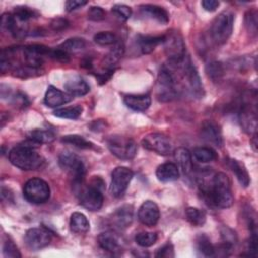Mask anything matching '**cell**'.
I'll list each match as a JSON object with an SVG mask.
<instances>
[{"label":"cell","mask_w":258,"mask_h":258,"mask_svg":"<svg viewBox=\"0 0 258 258\" xmlns=\"http://www.w3.org/2000/svg\"><path fill=\"white\" fill-rule=\"evenodd\" d=\"M9 161L22 170H37L44 164V158L33 146L24 142L13 147L8 154Z\"/></svg>","instance_id":"cell-2"},{"label":"cell","mask_w":258,"mask_h":258,"mask_svg":"<svg viewBox=\"0 0 258 258\" xmlns=\"http://www.w3.org/2000/svg\"><path fill=\"white\" fill-rule=\"evenodd\" d=\"M196 246L198 251L206 257H213L215 254V246L211 243L208 236L200 234L196 239Z\"/></svg>","instance_id":"cell-33"},{"label":"cell","mask_w":258,"mask_h":258,"mask_svg":"<svg viewBox=\"0 0 258 258\" xmlns=\"http://www.w3.org/2000/svg\"><path fill=\"white\" fill-rule=\"evenodd\" d=\"M206 73L213 82H218L223 78L225 71L222 62L211 61L206 66Z\"/></svg>","instance_id":"cell-36"},{"label":"cell","mask_w":258,"mask_h":258,"mask_svg":"<svg viewBox=\"0 0 258 258\" xmlns=\"http://www.w3.org/2000/svg\"><path fill=\"white\" fill-rule=\"evenodd\" d=\"M245 27L248 32L252 35L257 34L258 28V18H257V11L256 9L248 10L245 14Z\"/></svg>","instance_id":"cell-40"},{"label":"cell","mask_w":258,"mask_h":258,"mask_svg":"<svg viewBox=\"0 0 258 258\" xmlns=\"http://www.w3.org/2000/svg\"><path fill=\"white\" fill-rule=\"evenodd\" d=\"M191 156H194V158L199 162L207 163L215 160L217 158V153L211 147L201 146V147H196L194 149Z\"/></svg>","instance_id":"cell-31"},{"label":"cell","mask_w":258,"mask_h":258,"mask_svg":"<svg viewBox=\"0 0 258 258\" xmlns=\"http://www.w3.org/2000/svg\"><path fill=\"white\" fill-rule=\"evenodd\" d=\"M172 66L178 68V70L181 71L182 78L184 79V82L186 83L188 90L191 92V94L197 98H202L204 96V87L201 78L190 58L186 55L181 62Z\"/></svg>","instance_id":"cell-10"},{"label":"cell","mask_w":258,"mask_h":258,"mask_svg":"<svg viewBox=\"0 0 258 258\" xmlns=\"http://www.w3.org/2000/svg\"><path fill=\"white\" fill-rule=\"evenodd\" d=\"M174 159L183 174L188 175L192 171V158L191 153L185 147H178L174 150Z\"/></svg>","instance_id":"cell-24"},{"label":"cell","mask_w":258,"mask_h":258,"mask_svg":"<svg viewBox=\"0 0 258 258\" xmlns=\"http://www.w3.org/2000/svg\"><path fill=\"white\" fill-rule=\"evenodd\" d=\"M234 25V14L223 11L215 17L211 24L210 34L216 44H224L232 34Z\"/></svg>","instance_id":"cell-4"},{"label":"cell","mask_w":258,"mask_h":258,"mask_svg":"<svg viewBox=\"0 0 258 258\" xmlns=\"http://www.w3.org/2000/svg\"><path fill=\"white\" fill-rule=\"evenodd\" d=\"M104 180L100 176H94L89 185L81 188L79 192L80 204L92 212L100 210L104 203Z\"/></svg>","instance_id":"cell-3"},{"label":"cell","mask_w":258,"mask_h":258,"mask_svg":"<svg viewBox=\"0 0 258 258\" xmlns=\"http://www.w3.org/2000/svg\"><path fill=\"white\" fill-rule=\"evenodd\" d=\"M88 18L92 21H101L105 18V11L99 6H91L88 10Z\"/></svg>","instance_id":"cell-44"},{"label":"cell","mask_w":258,"mask_h":258,"mask_svg":"<svg viewBox=\"0 0 258 258\" xmlns=\"http://www.w3.org/2000/svg\"><path fill=\"white\" fill-rule=\"evenodd\" d=\"M87 3H88L87 1H82V0H69L66 2L64 6H66V10L68 12H71L85 6Z\"/></svg>","instance_id":"cell-49"},{"label":"cell","mask_w":258,"mask_h":258,"mask_svg":"<svg viewBox=\"0 0 258 258\" xmlns=\"http://www.w3.org/2000/svg\"><path fill=\"white\" fill-rule=\"evenodd\" d=\"M82 112H83V107L80 105H76V106H70V107L56 109L53 112V115L58 118L74 120V119L79 118L81 116Z\"/></svg>","instance_id":"cell-35"},{"label":"cell","mask_w":258,"mask_h":258,"mask_svg":"<svg viewBox=\"0 0 258 258\" xmlns=\"http://www.w3.org/2000/svg\"><path fill=\"white\" fill-rule=\"evenodd\" d=\"M54 138L55 134L50 129H35L28 133V140L34 142L36 145L50 143Z\"/></svg>","instance_id":"cell-28"},{"label":"cell","mask_w":258,"mask_h":258,"mask_svg":"<svg viewBox=\"0 0 258 258\" xmlns=\"http://www.w3.org/2000/svg\"><path fill=\"white\" fill-rule=\"evenodd\" d=\"M242 128L249 134H255L257 130V111L255 105L244 104L239 113Z\"/></svg>","instance_id":"cell-15"},{"label":"cell","mask_w":258,"mask_h":258,"mask_svg":"<svg viewBox=\"0 0 258 258\" xmlns=\"http://www.w3.org/2000/svg\"><path fill=\"white\" fill-rule=\"evenodd\" d=\"M162 44L169 63L177 64L186 56L185 44L179 32L173 30L167 31V33L164 35V41Z\"/></svg>","instance_id":"cell-6"},{"label":"cell","mask_w":258,"mask_h":258,"mask_svg":"<svg viewBox=\"0 0 258 258\" xmlns=\"http://www.w3.org/2000/svg\"><path fill=\"white\" fill-rule=\"evenodd\" d=\"M63 86L67 93L73 97L84 96L90 91V86L88 85V83L79 76H75L69 79Z\"/></svg>","instance_id":"cell-22"},{"label":"cell","mask_w":258,"mask_h":258,"mask_svg":"<svg viewBox=\"0 0 258 258\" xmlns=\"http://www.w3.org/2000/svg\"><path fill=\"white\" fill-rule=\"evenodd\" d=\"M220 5V2L219 1H216V0H203L202 1V6L205 10L207 11H215Z\"/></svg>","instance_id":"cell-50"},{"label":"cell","mask_w":258,"mask_h":258,"mask_svg":"<svg viewBox=\"0 0 258 258\" xmlns=\"http://www.w3.org/2000/svg\"><path fill=\"white\" fill-rule=\"evenodd\" d=\"M257 134L255 133V134H253V137H252V147H253V149H254V151H256L257 150Z\"/></svg>","instance_id":"cell-51"},{"label":"cell","mask_w":258,"mask_h":258,"mask_svg":"<svg viewBox=\"0 0 258 258\" xmlns=\"http://www.w3.org/2000/svg\"><path fill=\"white\" fill-rule=\"evenodd\" d=\"M70 228L71 231L76 234H85L90 229V223L84 214L75 212L71 215Z\"/></svg>","instance_id":"cell-27"},{"label":"cell","mask_w":258,"mask_h":258,"mask_svg":"<svg viewBox=\"0 0 258 258\" xmlns=\"http://www.w3.org/2000/svg\"><path fill=\"white\" fill-rule=\"evenodd\" d=\"M94 41L102 46L116 44L119 40L115 33L111 31H100L94 35Z\"/></svg>","instance_id":"cell-37"},{"label":"cell","mask_w":258,"mask_h":258,"mask_svg":"<svg viewBox=\"0 0 258 258\" xmlns=\"http://www.w3.org/2000/svg\"><path fill=\"white\" fill-rule=\"evenodd\" d=\"M185 217L191 225L197 227L203 226L207 219L205 212L195 207H188L185 209Z\"/></svg>","instance_id":"cell-34"},{"label":"cell","mask_w":258,"mask_h":258,"mask_svg":"<svg viewBox=\"0 0 258 258\" xmlns=\"http://www.w3.org/2000/svg\"><path fill=\"white\" fill-rule=\"evenodd\" d=\"M133 171L125 166H118L112 171L110 191L113 197L121 198L127 190L133 177Z\"/></svg>","instance_id":"cell-11"},{"label":"cell","mask_w":258,"mask_h":258,"mask_svg":"<svg viewBox=\"0 0 258 258\" xmlns=\"http://www.w3.org/2000/svg\"><path fill=\"white\" fill-rule=\"evenodd\" d=\"M124 54V45L118 41L114 48L104 58V70H114V66Z\"/></svg>","instance_id":"cell-29"},{"label":"cell","mask_w":258,"mask_h":258,"mask_svg":"<svg viewBox=\"0 0 258 258\" xmlns=\"http://www.w3.org/2000/svg\"><path fill=\"white\" fill-rule=\"evenodd\" d=\"M99 246L108 252L117 253L120 251V240L112 232H104L98 236Z\"/></svg>","instance_id":"cell-25"},{"label":"cell","mask_w":258,"mask_h":258,"mask_svg":"<svg viewBox=\"0 0 258 258\" xmlns=\"http://www.w3.org/2000/svg\"><path fill=\"white\" fill-rule=\"evenodd\" d=\"M133 221V207L124 205L118 208L111 217V222L119 229H125L131 225Z\"/></svg>","instance_id":"cell-18"},{"label":"cell","mask_w":258,"mask_h":258,"mask_svg":"<svg viewBox=\"0 0 258 258\" xmlns=\"http://www.w3.org/2000/svg\"><path fill=\"white\" fill-rule=\"evenodd\" d=\"M49 57L59 61V62H68L70 60V54H68L67 52L60 50L59 48H54V49H51L50 50V53H49Z\"/></svg>","instance_id":"cell-46"},{"label":"cell","mask_w":258,"mask_h":258,"mask_svg":"<svg viewBox=\"0 0 258 258\" xmlns=\"http://www.w3.org/2000/svg\"><path fill=\"white\" fill-rule=\"evenodd\" d=\"M112 11L121 19L127 20L132 15V9L131 7L125 5V4H115L112 7Z\"/></svg>","instance_id":"cell-43"},{"label":"cell","mask_w":258,"mask_h":258,"mask_svg":"<svg viewBox=\"0 0 258 258\" xmlns=\"http://www.w3.org/2000/svg\"><path fill=\"white\" fill-rule=\"evenodd\" d=\"M70 25V22L64 18H54L50 22V27L54 31H61Z\"/></svg>","instance_id":"cell-47"},{"label":"cell","mask_w":258,"mask_h":258,"mask_svg":"<svg viewBox=\"0 0 258 258\" xmlns=\"http://www.w3.org/2000/svg\"><path fill=\"white\" fill-rule=\"evenodd\" d=\"M9 99H11V101H12V103H13L14 105L20 106V107H22V108L25 107V106H27V105L29 104L27 98H26L23 94H21V93H17L16 95H11Z\"/></svg>","instance_id":"cell-48"},{"label":"cell","mask_w":258,"mask_h":258,"mask_svg":"<svg viewBox=\"0 0 258 258\" xmlns=\"http://www.w3.org/2000/svg\"><path fill=\"white\" fill-rule=\"evenodd\" d=\"M73 96L68 93H63L54 86H49L44 95V104L50 108L59 107L73 100Z\"/></svg>","instance_id":"cell-17"},{"label":"cell","mask_w":258,"mask_h":258,"mask_svg":"<svg viewBox=\"0 0 258 258\" xmlns=\"http://www.w3.org/2000/svg\"><path fill=\"white\" fill-rule=\"evenodd\" d=\"M155 257H159V258L174 257V249H173L172 244L167 243L164 246H162L161 248H159L157 250V252L155 253Z\"/></svg>","instance_id":"cell-45"},{"label":"cell","mask_w":258,"mask_h":258,"mask_svg":"<svg viewBox=\"0 0 258 258\" xmlns=\"http://www.w3.org/2000/svg\"><path fill=\"white\" fill-rule=\"evenodd\" d=\"M156 96L160 102L172 101L177 96L175 77L170 68H161L157 78Z\"/></svg>","instance_id":"cell-7"},{"label":"cell","mask_w":258,"mask_h":258,"mask_svg":"<svg viewBox=\"0 0 258 258\" xmlns=\"http://www.w3.org/2000/svg\"><path fill=\"white\" fill-rule=\"evenodd\" d=\"M160 217L158 206L153 201H145L138 210V220L147 227H153L157 224Z\"/></svg>","instance_id":"cell-14"},{"label":"cell","mask_w":258,"mask_h":258,"mask_svg":"<svg viewBox=\"0 0 258 258\" xmlns=\"http://www.w3.org/2000/svg\"><path fill=\"white\" fill-rule=\"evenodd\" d=\"M201 191L216 207L221 209L230 208L234 203L229 177L224 172L215 173L210 179L204 176L198 179Z\"/></svg>","instance_id":"cell-1"},{"label":"cell","mask_w":258,"mask_h":258,"mask_svg":"<svg viewBox=\"0 0 258 258\" xmlns=\"http://www.w3.org/2000/svg\"><path fill=\"white\" fill-rule=\"evenodd\" d=\"M60 141L64 144H70L82 149H92L95 147L92 142H90L83 136L77 135V134H70V135L62 136Z\"/></svg>","instance_id":"cell-32"},{"label":"cell","mask_w":258,"mask_h":258,"mask_svg":"<svg viewBox=\"0 0 258 258\" xmlns=\"http://www.w3.org/2000/svg\"><path fill=\"white\" fill-rule=\"evenodd\" d=\"M107 145L113 155L124 160L132 159L137 151V145L133 139L118 134L111 135L107 139Z\"/></svg>","instance_id":"cell-8"},{"label":"cell","mask_w":258,"mask_h":258,"mask_svg":"<svg viewBox=\"0 0 258 258\" xmlns=\"http://www.w3.org/2000/svg\"><path fill=\"white\" fill-rule=\"evenodd\" d=\"M2 253L5 258H20L21 254L14 244V242L10 239V237H6L2 247Z\"/></svg>","instance_id":"cell-41"},{"label":"cell","mask_w":258,"mask_h":258,"mask_svg":"<svg viewBox=\"0 0 258 258\" xmlns=\"http://www.w3.org/2000/svg\"><path fill=\"white\" fill-rule=\"evenodd\" d=\"M164 41V35H142L139 34L136 37V43L142 54L151 53L156 46L162 44Z\"/></svg>","instance_id":"cell-19"},{"label":"cell","mask_w":258,"mask_h":258,"mask_svg":"<svg viewBox=\"0 0 258 258\" xmlns=\"http://www.w3.org/2000/svg\"><path fill=\"white\" fill-rule=\"evenodd\" d=\"M58 165L63 171L70 174L75 186L83 184L86 167L82 159L77 154L70 151L61 152L58 156Z\"/></svg>","instance_id":"cell-5"},{"label":"cell","mask_w":258,"mask_h":258,"mask_svg":"<svg viewBox=\"0 0 258 258\" xmlns=\"http://www.w3.org/2000/svg\"><path fill=\"white\" fill-rule=\"evenodd\" d=\"M85 46H86L85 39L79 38V37H73L63 41L61 44L57 46V48L67 52L68 54H71V53L81 51L82 49L85 48Z\"/></svg>","instance_id":"cell-30"},{"label":"cell","mask_w":258,"mask_h":258,"mask_svg":"<svg viewBox=\"0 0 258 258\" xmlns=\"http://www.w3.org/2000/svg\"><path fill=\"white\" fill-rule=\"evenodd\" d=\"M139 8L143 16L154 19L161 24H166L169 21L168 12L161 6L154 4H143Z\"/></svg>","instance_id":"cell-20"},{"label":"cell","mask_w":258,"mask_h":258,"mask_svg":"<svg viewBox=\"0 0 258 258\" xmlns=\"http://www.w3.org/2000/svg\"><path fill=\"white\" fill-rule=\"evenodd\" d=\"M24 242L31 251H38L50 244L51 234L43 228H31L26 231Z\"/></svg>","instance_id":"cell-13"},{"label":"cell","mask_w":258,"mask_h":258,"mask_svg":"<svg viewBox=\"0 0 258 258\" xmlns=\"http://www.w3.org/2000/svg\"><path fill=\"white\" fill-rule=\"evenodd\" d=\"M221 237L223 242L230 244L232 246H236L237 242H238V238H237V234L235 231H233L231 228L224 226L221 228Z\"/></svg>","instance_id":"cell-42"},{"label":"cell","mask_w":258,"mask_h":258,"mask_svg":"<svg viewBox=\"0 0 258 258\" xmlns=\"http://www.w3.org/2000/svg\"><path fill=\"white\" fill-rule=\"evenodd\" d=\"M23 196L25 200L31 204H43L48 201L50 197V188L46 181L34 177L25 182L23 186Z\"/></svg>","instance_id":"cell-9"},{"label":"cell","mask_w":258,"mask_h":258,"mask_svg":"<svg viewBox=\"0 0 258 258\" xmlns=\"http://www.w3.org/2000/svg\"><path fill=\"white\" fill-rule=\"evenodd\" d=\"M141 143L144 148L159 155H168L172 150L168 137L162 133H149L142 138Z\"/></svg>","instance_id":"cell-12"},{"label":"cell","mask_w":258,"mask_h":258,"mask_svg":"<svg viewBox=\"0 0 258 258\" xmlns=\"http://www.w3.org/2000/svg\"><path fill=\"white\" fill-rule=\"evenodd\" d=\"M228 165L231 168V170L233 171V173L236 175L239 183L243 187H248L251 182V179H250V175H249L246 167L244 166V164L241 163L237 159L231 158L228 160Z\"/></svg>","instance_id":"cell-26"},{"label":"cell","mask_w":258,"mask_h":258,"mask_svg":"<svg viewBox=\"0 0 258 258\" xmlns=\"http://www.w3.org/2000/svg\"><path fill=\"white\" fill-rule=\"evenodd\" d=\"M124 104L133 111L144 112L149 108L151 104V98L148 94L127 95L124 97Z\"/></svg>","instance_id":"cell-21"},{"label":"cell","mask_w":258,"mask_h":258,"mask_svg":"<svg viewBox=\"0 0 258 258\" xmlns=\"http://www.w3.org/2000/svg\"><path fill=\"white\" fill-rule=\"evenodd\" d=\"M13 15L21 21L27 22L29 19L37 17L38 13L36 10L27 6H16L13 10Z\"/></svg>","instance_id":"cell-39"},{"label":"cell","mask_w":258,"mask_h":258,"mask_svg":"<svg viewBox=\"0 0 258 258\" xmlns=\"http://www.w3.org/2000/svg\"><path fill=\"white\" fill-rule=\"evenodd\" d=\"M156 177L161 182H171L179 177V170L176 164L171 162H166L160 164L156 168Z\"/></svg>","instance_id":"cell-23"},{"label":"cell","mask_w":258,"mask_h":258,"mask_svg":"<svg viewBox=\"0 0 258 258\" xmlns=\"http://www.w3.org/2000/svg\"><path fill=\"white\" fill-rule=\"evenodd\" d=\"M157 234L153 232H140L135 236V242L137 245L143 248L150 247L154 245L157 241Z\"/></svg>","instance_id":"cell-38"},{"label":"cell","mask_w":258,"mask_h":258,"mask_svg":"<svg viewBox=\"0 0 258 258\" xmlns=\"http://www.w3.org/2000/svg\"><path fill=\"white\" fill-rule=\"evenodd\" d=\"M201 137L206 142L220 147L223 144L222 132L218 124L214 121H205L201 127Z\"/></svg>","instance_id":"cell-16"}]
</instances>
